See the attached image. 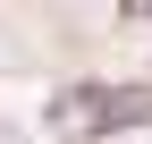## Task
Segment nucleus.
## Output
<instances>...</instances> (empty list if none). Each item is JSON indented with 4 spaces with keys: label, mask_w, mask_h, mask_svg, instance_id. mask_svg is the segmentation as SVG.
I'll use <instances>...</instances> for the list:
<instances>
[{
    "label": "nucleus",
    "mask_w": 152,
    "mask_h": 144,
    "mask_svg": "<svg viewBox=\"0 0 152 144\" xmlns=\"http://www.w3.org/2000/svg\"><path fill=\"white\" fill-rule=\"evenodd\" d=\"M144 110H152V93H68L59 102L68 127H110V119H144Z\"/></svg>",
    "instance_id": "nucleus-1"
}]
</instances>
